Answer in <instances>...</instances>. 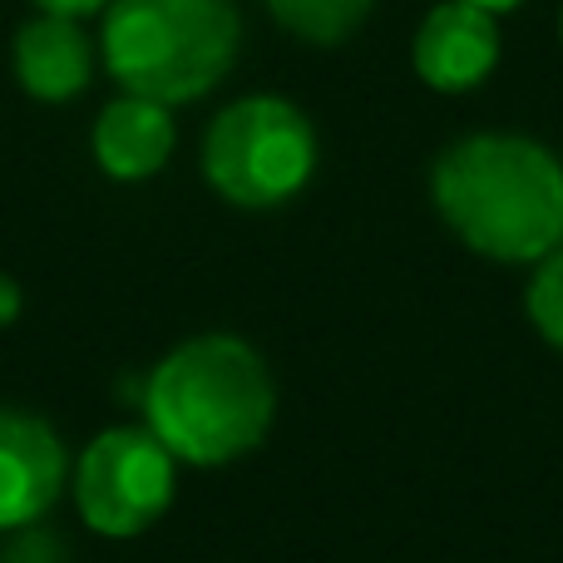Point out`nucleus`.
<instances>
[{"instance_id": "1", "label": "nucleus", "mask_w": 563, "mask_h": 563, "mask_svg": "<svg viewBox=\"0 0 563 563\" xmlns=\"http://www.w3.org/2000/svg\"><path fill=\"white\" fill-rule=\"evenodd\" d=\"M445 228L479 257L539 263L563 243V164L529 134H465L430 168Z\"/></svg>"}, {"instance_id": "2", "label": "nucleus", "mask_w": 563, "mask_h": 563, "mask_svg": "<svg viewBox=\"0 0 563 563\" xmlns=\"http://www.w3.org/2000/svg\"><path fill=\"white\" fill-rule=\"evenodd\" d=\"M277 386L243 336H194L174 346L144 386V426L184 465H228L273 430Z\"/></svg>"}, {"instance_id": "5", "label": "nucleus", "mask_w": 563, "mask_h": 563, "mask_svg": "<svg viewBox=\"0 0 563 563\" xmlns=\"http://www.w3.org/2000/svg\"><path fill=\"white\" fill-rule=\"evenodd\" d=\"M174 465L154 430L119 426L89 440L75 465V505L85 525L104 539H134L174 505Z\"/></svg>"}, {"instance_id": "12", "label": "nucleus", "mask_w": 563, "mask_h": 563, "mask_svg": "<svg viewBox=\"0 0 563 563\" xmlns=\"http://www.w3.org/2000/svg\"><path fill=\"white\" fill-rule=\"evenodd\" d=\"M40 15H69V20H89L99 10H109V0H30Z\"/></svg>"}, {"instance_id": "4", "label": "nucleus", "mask_w": 563, "mask_h": 563, "mask_svg": "<svg viewBox=\"0 0 563 563\" xmlns=\"http://www.w3.org/2000/svg\"><path fill=\"white\" fill-rule=\"evenodd\" d=\"M317 174V129L291 99L247 95L218 109L203 134V178L233 208H282Z\"/></svg>"}, {"instance_id": "14", "label": "nucleus", "mask_w": 563, "mask_h": 563, "mask_svg": "<svg viewBox=\"0 0 563 563\" xmlns=\"http://www.w3.org/2000/svg\"><path fill=\"white\" fill-rule=\"evenodd\" d=\"M465 5H479V10H489V15H505V10H519L525 0H465Z\"/></svg>"}, {"instance_id": "6", "label": "nucleus", "mask_w": 563, "mask_h": 563, "mask_svg": "<svg viewBox=\"0 0 563 563\" xmlns=\"http://www.w3.org/2000/svg\"><path fill=\"white\" fill-rule=\"evenodd\" d=\"M410 65L435 95H470L499 65V20L465 0H440L420 20Z\"/></svg>"}, {"instance_id": "15", "label": "nucleus", "mask_w": 563, "mask_h": 563, "mask_svg": "<svg viewBox=\"0 0 563 563\" xmlns=\"http://www.w3.org/2000/svg\"><path fill=\"white\" fill-rule=\"evenodd\" d=\"M559 40H563V10H559Z\"/></svg>"}, {"instance_id": "8", "label": "nucleus", "mask_w": 563, "mask_h": 563, "mask_svg": "<svg viewBox=\"0 0 563 563\" xmlns=\"http://www.w3.org/2000/svg\"><path fill=\"white\" fill-rule=\"evenodd\" d=\"M15 79L30 99L40 104H69L75 95L89 89L95 75V45H89L85 25L69 15H35L15 30Z\"/></svg>"}, {"instance_id": "3", "label": "nucleus", "mask_w": 563, "mask_h": 563, "mask_svg": "<svg viewBox=\"0 0 563 563\" xmlns=\"http://www.w3.org/2000/svg\"><path fill=\"white\" fill-rule=\"evenodd\" d=\"M243 49L233 0H109L99 55L124 95L194 104L228 79Z\"/></svg>"}, {"instance_id": "13", "label": "nucleus", "mask_w": 563, "mask_h": 563, "mask_svg": "<svg viewBox=\"0 0 563 563\" xmlns=\"http://www.w3.org/2000/svg\"><path fill=\"white\" fill-rule=\"evenodd\" d=\"M15 317H20V287L10 277H0V327L15 321Z\"/></svg>"}, {"instance_id": "11", "label": "nucleus", "mask_w": 563, "mask_h": 563, "mask_svg": "<svg viewBox=\"0 0 563 563\" xmlns=\"http://www.w3.org/2000/svg\"><path fill=\"white\" fill-rule=\"evenodd\" d=\"M525 301H529V321L539 327V336L563 351V243L534 263Z\"/></svg>"}, {"instance_id": "7", "label": "nucleus", "mask_w": 563, "mask_h": 563, "mask_svg": "<svg viewBox=\"0 0 563 563\" xmlns=\"http://www.w3.org/2000/svg\"><path fill=\"white\" fill-rule=\"evenodd\" d=\"M69 460L40 416L0 406V529H25L59 499Z\"/></svg>"}, {"instance_id": "9", "label": "nucleus", "mask_w": 563, "mask_h": 563, "mask_svg": "<svg viewBox=\"0 0 563 563\" xmlns=\"http://www.w3.org/2000/svg\"><path fill=\"white\" fill-rule=\"evenodd\" d=\"M174 139L178 129L168 104L144 95H119L99 109L89 144H95V164L114 184H144L174 158Z\"/></svg>"}, {"instance_id": "10", "label": "nucleus", "mask_w": 563, "mask_h": 563, "mask_svg": "<svg viewBox=\"0 0 563 563\" xmlns=\"http://www.w3.org/2000/svg\"><path fill=\"white\" fill-rule=\"evenodd\" d=\"M267 15L307 45H346L371 20L376 0H263Z\"/></svg>"}]
</instances>
